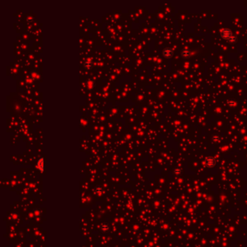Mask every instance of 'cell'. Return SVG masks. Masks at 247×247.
Listing matches in <instances>:
<instances>
[{
    "label": "cell",
    "mask_w": 247,
    "mask_h": 247,
    "mask_svg": "<svg viewBox=\"0 0 247 247\" xmlns=\"http://www.w3.org/2000/svg\"><path fill=\"white\" fill-rule=\"evenodd\" d=\"M228 105H230V106H231V107H234V106H235V104H236L234 100H233V99L229 100V101L228 102Z\"/></svg>",
    "instance_id": "obj_10"
},
{
    "label": "cell",
    "mask_w": 247,
    "mask_h": 247,
    "mask_svg": "<svg viewBox=\"0 0 247 247\" xmlns=\"http://www.w3.org/2000/svg\"><path fill=\"white\" fill-rule=\"evenodd\" d=\"M220 35H221V37L227 41H228L231 36L233 35V33H232L231 30L229 29V28H223L222 29L221 32H220Z\"/></svg>",
    "instance_id": "obj_1"
},
{
    "label": "cell",
    "mask_w": 247,
    "mask_h": 247,
    "mask_svg": "<svg viewBox=\"0 0 247 247\" xmlns=\"http://www.w3.org/2000/svg\"><path fill=\"white\" fill-rule=\"evenodd\" d=\"M205 162H206V164H207V166L208 168H213L216 164L215 159L212 157H208L207 159H206Z\"/></svg>",
    "instance_id": "obj_4"
},
{
    "label": "cell",
    "mask_w": 247,
    "mask_h": 247,
    "mask_svg": "<svg viewBox=\"0 0 247 247\" xmlns=\"http://www.w3.org/2000/svg\"><path fill=\"white\" fill-rule=\"evenodd\" d=\"M84 66L86 69H91L93 67V60L91 57H88L84 62Z\"/></svg>",
    "instance_id": "obj_5"
},
{
    "label": "cell",
    "mask_w": 247,
    "mask_h": 247,
    "mask_svg": "<svg viewBox=\"0 0 247 247\" xmlns=\"http://www.w3.org/2000/svg\"><path fill=\"white\" fill-rule=\"evenodd\" d=\"M162 55L165 58L170 59L173 56V52L170 48H165L162 50Z\"/></svg>",
    "instance_id": "obj_3"
},
{
    "label": "cell",
    "mask_w": 247,
    "mask_h": 247,
    "mask_svg": "<svg viewBox=\"0 0 247 247\" xmlns=\"http://www.w3.org/2000/svg\"><path fill=\"white\" fill-rule=\"evenodd\" d=\"M44 157H41L38 159V160L37 161V164H36V167L38 168V170L43 173L44 170Z\"/></svg>",
    "instance_id": "obj_2"
},
{
    "label": "cell",
    "mask_w": 247,
    "mask_h": 247,
    "mask_svg": "<svg viewBox=\"0 0 247 247\" xmlns=\"http://www.w3.org/2000/svg\"><path fill=\"white\" fill-rule=\"evenodd\" d=\"M191 51H190L189 49H183L182 52H181V56H182L183 58H185V59H187V58L190 57H191Z\"/></svg>",
    "instance_id": "obj_7"
},
{
    "label": "cell",
    "mask_w": 247,
    "mask_h": 247,
    "mask_svg": "<svg viewBox=\"0 0 247 247\" xmlns=\"http://www.w3.org/2000/svg\"><path fill=\"white\" fill-rule=\"evenodd\" d=\"M212 141H214V142H217V141H220V136H218V135H214L213 136H212Z\"/></svg>",
    "instance_id": "obj_9"
},
{
    "label": "cell",
    "mask_w": 247,
    "mask_h": 247,
    "mask_svg": "<svg viewBox=\"0 0 247 247\" xmlns=\"http://www.w3.org/2000/svg\"><path fill=\"white\" fill-rule=\"evenodd\" d=\"M237 41H238V36H236V35H233L232 36H231V38L228 41V42H229V43H230V44H235V43H236L237 42Z\"/></svg>",
    "instance_id": "obj_8"
},
{
    "label": "cell",
    "mask_w": 247,
    "mask_h": 247,
    "mask_svg": "<svg viewBox=\"0 0 247 247\" xmlns=\"http://www.w3.org/2000/svg\"><path fill=\"white\" fill-rule=\"evenodd\" d=\"M96 82L94 79H89L86 81V86L89 89H93L95 86Z\"/></svg>",
    "instance_id": "obj_6"
},
{
    "label": "cell",
    "mask_w": 247,
    "mask_h": 247,
    "mask_svg": "<svg viewBox=\"0 0 247 247\" xmlns=\"http://www.w3.org/2000/svg\"><path fill=\"white\" fill-rule=\"evenodd\" d=\"M175 173L177 174V175H179L181 173V168H177L175 170Z\"/></svg>",
    "instance_id": "obj_11"
}]
</instances>
